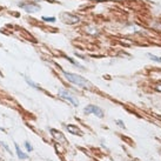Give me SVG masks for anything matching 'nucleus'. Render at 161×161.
Here are the masks:
<instances>
[{
	"mask_svg": "<svg viewBox=\"0 0 161 161\" xmlns=\"http://www.w3.org/2000/svg\"><path fill=\"white\" fill-rule=\"evenodd\" d=\"M59 97L62 98V99H65V100H68V101L72 103V105L75 106V107H78V106H79V101H78V99L75 98L71 92H68V91H66V89H64V88L59 89Z\"/></svg>",
	"mask_w": 161,
	"mask_h": 161,
	"instance_id": "nucleus-2",
	"label": "nucleus"
},
{
	"mask_svg": "<svg viewBox=\"0 0 161 161\" xmlns=\"http://www.w3.org/2000/svg\"><path fill=\"white\" fill-rule=\"evenodd\" d=\"M51 134H52V136H53L56 141H59V142H65V141H66L65 135L61 133V132H59V131L52 128V129H51Z\"/></svg>",
	"mask_w": 161,
	"mask_h": 161,
	"instance_id": "nucleus-6",
	"label": "nucleus"
},
{
	"mask_svg": "<svg viewBox=\"0 0 161 161\" xmlns=\"http://www.w3.org/2000/svg\"><path fill=\"white\" fill-rule=\"evenodd\" d=\"M83 112L86 113V114H94V115L98 117V118H103V111L100 107L95 106V105H88V106H86V107H85V109H83Z\"/></svg>",
	"mask_w": 161,
	"mask_h": 161,
	"instance_id": "nucleus-3",
	"label": "nucleus"
},
{
	"mask_svg": "<svg viewBox=\"0 0 161 161\" xmlns=\"http://www.w3.org/2000/svg\"><path fill=\"white\" fill-rule=\"evenodd\" d=\"M147 56H148L150 60H153V61H155V62H161V56H156V55L150 54V53H148Z\"/></svg>",
	"mask_w": 161,
	"mask_h": 161,
	"instance_id": "nucleus-9",
	"label": "nucleus"
},
{
	"mask_svg": "<svg viewBox=\"0 0 161 161\" xmlns=\"http://www.w3.org/2000/svg\"><path fill=\"white\" fill-rule=\"evenodd\" d=\"M25 147H26V149L28 150V152H32L33 150V147H32V145L30 142H25Z\"/></svg>",
	"mask_w": 161,
	"mask_h": 161,
	"instance_id": "nucleus-12",
	"label": "nucleus"
},
{
	"mask_svg": "<svg viewBox=\"0 0 161 161\" xmlns=\"http://www.w3.org/2000/svg\"><path fill=\"white\" fill-rule=\"evenodd\" d=\"M155 89H156L158 92L161 93V83H158V85H156V86H155Z\"/></svg>",
	"mask_w": 161,
	"mask_h": 161,
	"instance_id": "nucleus-14",
	"label": "nucleus"
},
{
	"mask_svg": "<svg viewBox=\"0 0 161 161\" xmlns=\"http://www.w3.org/2000/svg\"><path fill=\"white\" fill-rule=\"evenodd\" d=\"M117 125L120 126V127H122V128H125V124H124V122H122L121 120H117Z\"/></svg>",
	"mask_w": 161,
	"mask_h": 161,
	"instance_id": "nucleus-13",
	"label": "nucleus"
},
{
	"mask_svg": "<svg viewBox=\"0 0 161 161\" xmlns=\"http://www.w3.org/2000/svg\"><path fill=\"white\" fill-rule=\"evenodd\" d=\"M19 6H20L21 8H24L25 11L28 12V13H33V12H36V11H39L40 9V6L34 4V3H20Z\"/></svg>",
	"mask_w": 161,
	"mask_h": 161,
	"instance_id": "nucleus-5",
	"label": "nucleus"
},
{
	"mask_svg": "<svg viewBox=\"0 0 161 161\" xmlns=\"http://www.w3.org/2000/svg\"><path fill=\"white\" fill-rule=\"evenodd\" d=\"M44 21H47V23H54L55 21V18L54 17H42L41 18Z\"/></svg>",
	"mask_w": 161,
	"mask_h": 161,
	"instance_id": "nucleus-10",
	"label": "nucleus"
},
{
	"mask_svg": "<svg viewBox=\"0 0 161 161\" xmlns=\"http://www.w3.org/2000/svg\"><path fill=\"white\" fill-rule=\"evenodd\" d=\"M62 73H64V77L70 82L77 85V86H79V87H82V88H92V83L87 79L80 77V75H78V74L70 73V72H66V71H62Z\"/></svg>",
	"mask_w": 161,
	"mask_h": 161,
	"instance_id": "nucleus-1",
	"label": "nucleus"
},
{
	"mask_svg": "<svg viewBox=\"0 0 161 161\" xmlns=\"http://www.w3.org/2000/svg\"><path fill=\"white\" fill-rule=\"evenodd\" d=\"M25 79H26V81H27L28 83H30V86H32L33 88H36V89L39 88V87H38V85H36V83H34L33 81H31V79H28V78H25Z\"/></svg>",
	"mask_w": 161,
	"mask_h": 161,
	"instance_id": "nucleus-11",
	"label": "nucleus"
},
{
	"mask_svg": "<svg viewBox=\"0 0 161 161\" xmlns=\"http://www.w3.org/2000/svg\"><path fill=\"white\" fill-rule=\"evenodd\" d=\"M66 128H67V131L70 132V133H72V134H78V135H81L82 134L81 131L75 125H67V126H66Z\"/></svg>",
	"mask_w": 161,
	"mask_h": 161,
	"instance_id": "nucleus-7",
	"label": "nucleus"
},
{
	"mask_svg": "<svg viewBox=\"0 0 161 161\" xmlns=\"http://www.w3.org/2000/svg\"><path fill=\"white\" fill-rule=\"evenodd\" d=\"M14 146H15V150H17V155H18V158L20 159V160H25V159H27V154H25L23 150L20 149V147L18 146V144H14Z\"/></svg>",
	"mask_w": 161,
	"mask_h": 161,
	"instance_id": "nucleus-8",
	"label": "nucleus"
},
{
	"mask_svg": "<svg viewBox=\"0 0 161 161\" xmlns=\"http://www.w3.org/2000/svg\"><path fill=\"white\" fill-rule=\"evenodd\" d=\"M61 19L65 24H70V25H74V24H78L80 21L79 17L77 15H73L71 13H61Z\"/></svg>",
	"mask_w": 161,
	"mask_h": 161,
	"instance_id": "nucleus-4",
	"label": "nucleus"
}]
</instances>
